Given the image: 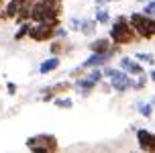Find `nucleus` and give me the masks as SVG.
<instances>
[{
  "label": "nucleus",
  "mask_w": 155,
  "mask_h": 153,
  "mask_svg": "<svg viewBox=\"0 0 155 153\" xmlns=\"http://www.w3.org/2000/svg\"><path fill=\"white\" fill-rule=\"evenodd\" d=\"M108 39L110 43H114V45H131V43H135V41H139V37H137V33H135V29L131 27V23H129V16H116L114 23L110 25V33H108Z\"/></svg>",
  "instance_id": "f257e3e1"
},
{
  "label": "nucleus",
  "mask_w": 155,
  "mask_h": 153,
  "mask_svg": "<svg viewBox=\"0 0 155 153\" xmlns=\"http://www.w3.org/2000/svg\"><path fill=\"white\" fill-rule=\"evenodd\" d=\"M129 23L135 29L137 37L143 41H153L155 37V21L153 16H145L143 12H131L129 16Z\"/></svg>",
  "instance_id": "f03ea898"
},
{
  "label": "nucleus",
  "mask_w": 155,
  "mask_h": 153,
  "mask_svg": "<svg viewBox=\"0 0 155 153\" xmlns=\"http://www.w3.org/2000/svg\"><path fill=\"white\" fill-rule=\"evenodd\" d=\"M61 21H39V23H29V31H27V37L35 41V43H45L53 39V31L55 27H59Z\"/></svg>",
  "instance_id": "7ed1b4c3"
},
{
  "label": "nucleus",
  "mask_w": 155,
  "mask_h": 153,
  "mask_svg": "<svg viewBox=\"0 0 155 153\" xmlns=\"http://www.w3.org/2000/svg\"><path fill=\"white\" fill-rule=\"evenodd\" d=\"M27 147L33 151H45V153H55L59 151V143L55 135H35L27 139Z\"/></svg>",
  "instance_id": "20e7f679"
},
{
  "label": "nucleus",
  "mask_w": 155,
  "mask_h": 153,
  "mask_svg": "<svg viewBox=\"0 0 155 153\" xmlns=\"http://www.w3.org/2000/svg\"><path fill=\"white\" fill-rule=\"evenodd\" d=\"M137 141H139V147L143 149V151H147V153L155 151V137H153L151 131L139 129V131H137Z\"/></svg>",
  "instance_id": "39448f33"
},
{
  "label": "nucleus",
  "mask_w": 155,
  "mask_h": 153,
  "mask_svg": "<svg viewBox=\"0 0 155 153\" xmlns=\"http://www.w3.org/2000/svg\"><path fill=\"white\" fill-rule=\"evenodd\" d=\"M118 68L124 69V74H129V76H139V74H143V65H141L139 61L131 59V57H120Z\"/></svg>",
  "instance_id": "423d86ee"
},
{
  "label": "nucleus",
  "mask_w": 155,
  "mask_h": 153,
  "mask_svg": "<svg viewBox=\"0 0 155 153\" xmlns=\"http://www.w3.org/2000/svg\"><path fill=\"white\" fill-rule=\"evenodd\" d=\"M110 57H112V55H110L108 51H106V53H92L90 57H88V59L84 61V63H82V68H84V69H90V68H102V65H104V63H106Z\"/></svg>",
  "instance_id": "0eeeda50"
},
{
  "label": "nucleus",
  "mask_w": 155,
  "mask_h": 153,
  "mask_svg": "<svg viewBox=\"0 0 155 153\" xmlns=\"http://www.w3.org/2000/svg\"><path fill=\"white\" fill-rule=\"evenodd\" d=\"M71 88V84L70 82H59V84H55V86H51V88H43V100L45 102H49V100H53L57 94H61V92H68Z\"/></svg>",
  "instance_id": "6e6552de"
},
{
  "label": "nucleus",
  "mask_w": 155,
  "mask_h": 153,
  "mask_svg": "<svg viewBox=\"0 0 155 153\" xmlns=\"http://www.w3.org/2000/svg\"><path fill=\"white\" fill-rule=\"evenodd\" d=\"M96 86H98V84H96V82H92L88 76H86V78L82 76V80H78L74 88H76V92L80 94V96H88V94H90V92H92Z\"/></svg>",
  "instance_id": "1a4fd4ad"
},
{
  "label": "nucleus",
  "mask_w": 155,
  "mask_h": 153,
  "mask_svg": "<svg viewBox=\"0 0 155 153\" xmlns=\"http://www.w3.org/2000/svg\"><path fill=\"white\" fill-rule=\"evenodd\" d=\"M59 65H61V59H59L57 55H53V57L45 59L41 65H39V74H51V72H55Z\"/></svg>",
  "instance_id": "9d476101"
},
{
  "label": "nucleus",
  "mask_w": 155,
  "mask_h": 153,
  "mask_svg": "<svg viewBox=\"0 0 155 153\" xmlns=\"http://www.w3.org/2000/svg\"><path fill=\"white\" fill-rule=\"evenodd\" d=\"M110 47V39L108 37H98L90 43V51L92 53H106Z\"/></svg>",
  "instance_id": "9b49d317"
},
{
  "label": "nucleus",
  "mask_w": 155,
  "mask_h": 153,
  "mask_svg": "<svg viewBox=\"0 0 155 153\" xmlns=\"http://www.w3.org/2000/svg\"><path fill=\"white\" fill-rule=\"evenodd\" d=\"M108 23H110V12L96 6V25H108Z\"/></svg>",
  "instance_id": "f8f14e48"
},
{
  "label": "nucleus",
  "mask_w": 155,
  "mask_h": 153,
  "mask_svg": "<svg viewBox=\"0 0 155 153\" xmlns=\"http://www.w3.org/2000/svg\"><path fill=\"white\" fill-rule=\"evenodd\" d=\"M94 29H96V21H82L78 31H80L82 35H88V37H90V35H94Z\"/></svg>",
  "instance_id": "ddd939ff"
},
{
  "label": "nucleus",
  "mask_w": 155,
  "mask_h": 153,
  "mask_svg": "<svg viewBox=\"0 0 155 153\" xmlns=\"http://www.w3.org/2000/svg\"><path fill=\"white\" fill-rule=\"evenodd\" d=\"M51 55H59L61 51H65V39H51Z\"/></svg>",
  "instance_id": "4468645a"
},
{
  "label": "nucleus",
  "mask_w": 155,
  "mask_h": 153,
  "mask_svg": "<svg viewBox=\"0 0 155 153\" xmlns=\"http://www.w3.org/2000/svg\"><path fill=\"white\" fill-rule=\"evenodd\" d=\"M29 23H31V21H27V23H21V25H18V31L15 33V39H16V41H21V39L27 37V31H29Z\"/></svg>",
  "instance_id": "2eb2a0df"
},
{
  "label": "nucleus",
  "mask_w": 155,
  "mask_h": 153,
  "mask_svg": "<svg viewBox=\"0 0 155 153\" xmlns=\"http://www.w3.org/2000/svg\"><path fill=\"white\" fill-rule=\"evenodd\" d=\"M139 112L149 118V116L153 115V106H151V102H149V104H147V102H141V104H139Z\"/></svg>",
  "instance_id": "dca6fc26"
},
{
  "label": "nucleus",
  "mask_w": 155,
  "mask_h": 153,
  "mask_svg": "<svg viewBox=\"0 0 155 153\" xmlns=\"http://www.w3.org/2000/svg\"><path fill=\"white\" fill-rule=\"evenodd\" d=\"M53 100H55V106L57 108H71L74 106L71 98H53Z\"/></svg>",
  "instance_id": "f3484780"
},
{
  "label": "nucleus",
  "mask_w": 155,
  "mask_h": 153,
  "mask_svg": "<svg viewBox=\"0 0 155 153\" xmlns=\"http://www.w3.org/2000/svg\"><path fill=\"white\" fill-rule=\"evenodd\" d=\"M153 10H155V4H153V0H147V4L143 6V10H141V12H143L145 16H153Z\"/></svg>",
  "instance_id": "a211bd4d"
},
{
  "label": "nucleus",
  "mask_w": 155,
  "mask_h": 153,
  "mask_svg": "<svg viewBox=\"0 0 155 153\" xmlns=\"http://www.w3.org/2000/svg\"><path fill=\"white\" fill-rule=\"evenodd\" d=\"M137 61H147L149 65H153V55L151 53H137Z\"/></svg>",
  "instance_id": "6ab92c4d"
},
{
  "label": "nucleus",
  "mask_w": 155,
  "mask_h": 153,
  "mask_svg": "<svg viewBox=\"0 0 155 153\" xmlns=\"http://www.w3.org/2000/svg\"><path fill=\"white\" fill-rule=\"evenodd\" d=\"M80 23H82V21H78V18H71V21H70V29H71V31H78V29H80Z\"/></svg>",
  "instance_id": "aec40b11"
},
{
  "label": "nucleus",
  "mask_w": 155,
  "mask_h": 153,
  "mask_svg": "<svg viewBox=\"0 0 155 153\" xmlns=\"http://www.w3.org/2000/svg\"><path fill=\"white\" fill-rule=\"evenodd\" d=\"M8 94H16V84H12V82H8Z\"/></svg>",
  "instance_id": "412c9836"
},
{
  "label": "nucleus",
  "mask_w": 155,
  "mask_h": 153,
  "mask_svg": "<svg viewBox=\"0 0 155 153\" xmlns=\"http://www.w3.org/2000/svg\"><path fill=\"white\" fill-rule=\"evenodd\" d=\"M106 2H116V0H96V4H98V6H104Z\"/></svg>",
  "instance_id": "4be33fe9"
},
{
  "label": "nucleus",
  "mask_w": 155,
  "mask_h": 153,
  "mask_svg": "<svg viewBox=\"0 0 155 153\" xmlns=\"http://www.w3.org/2000/svg\"><path fill=\"white\" fill-rule=\"evenodd\" d=\"M141 2H147V0H141Z\"/></svg>",
  "instance_id": "5701e85b"
}]
</instances>
